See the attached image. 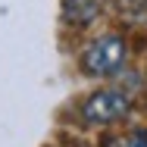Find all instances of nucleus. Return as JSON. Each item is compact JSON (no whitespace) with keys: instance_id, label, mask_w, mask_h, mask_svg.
<instances>
[{"instance_id":"5","label":"nucleus","mask_w":147,"mask_h":147,"mask_svg":"<svg viewBox=\"0 0 147 147\" xmlns=\"http://www.w3.org/2000/svg\"><path fill=\"white\" fill-rule=\"evenodd\" d=\"M119 6H125V9H144L147 0H119Z\"/></svg>"},{"instance_id":"1","label":"nucleus","mask_w":147,"mask_h":147,"mask_svg":"<svg viewBox=\"0 0 147 147\" xmlns=\"http://www.w3.org/2000/svg\"><path fill=\"white\" fill-rule=\"evenodd\" d=\"M122 63H125V41L116 38V34H107L85 50L82 69H85V75H110Z\"/></svg>"},{"instance_id":"3","label":"nucleus","mask_w":147,"mask_h":147,"mask_svg":"<svg viewBox=\"0 0 147 147\" xmlns=\"http://www.w3.org/2000/svg\"><path fill=\"white\" fill-rule=\"evenodd\" d=\"M63 13L75 25H88L97 16V0H63Z\"/></svg>"},{"instance_id":"4","label":"nucleus","mask_w":147,"mask_h":147,"mask_svg":"<svg viewBox=\"0 0 147 147\" xmlns=\"http://www.w3.org/2000/svg\"><path fill=\"white\" fill-rule=\"evenodd\" d=\"M131 147H147V128H138L131 135Z\"/></svg>"},{"instance_id":"2","label":"nucleus","mask_w":147,"mask_h":147,"mask_svg":"<svg viewBox=\"0 0 147 147\" xmlns=\"http://www.w3.org/2000/svg\"><path fill=\"white\" fill-rule=\"evenodd\" d=\"M82 113H85V122H91V125L113 122V119L128 113V97L119 94V91H113V88L97 91V94H91L88 100H85V110Z\"/></svg>"}]
</instances>
